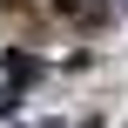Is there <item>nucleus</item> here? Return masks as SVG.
Returning <instances> with one entry per match:
<instances>
[{"label": "nucleus", "mask_w": 128, "mask_h": 128, "mask_svg": "<svg viewBox=\"0 0 128 128\" xmlns=\"http://www.w3.org/2000/svg\"><path fill=\"white\" fill-rule=\"evenodd\" d=\"M61 14H68V20H81V27H101V20H108V7H101V0H61Z\"/></svg>", "instance_id": "1"}]
</instances>
